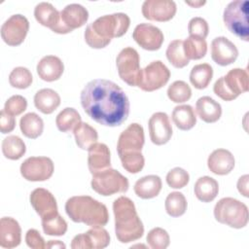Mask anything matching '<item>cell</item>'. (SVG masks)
I'll use <instances>...</instances> for the list:
<instances>
[{"instance_id": "1", "label": "cell", "mask_w": 249, "mask_h": 249, "mask_svg": "<svg viewBox=\"0 0 249 249\" xmlns=\"http://www.w3.org/2000/svg\"><path fill=\"white\" fill-rule=\"evenodd\" d=\"M80 98L86 114L102 125L118 126L128 117V97L124 89L112 81H89L82 89Z\"/></svg>"}, {"instance_id": "2", "label": "cell", "mask_w": 249, "mask_h": 249, "mask_svg": "<svg viewBox=\"0 0 249 249\" xmlns=\"http://www.w3.org/2000/svg\"><path fill=\"white\" fill-rule=\"evenodd\" d=\"M129 24L130 18L124 13L101 16L86 27L85 41L92 49H103L110 44L113 38L124 35Z\"/></svg>"}, {"instance_id": "3", "label": "cell", "mask_w": 249, "mask_h": 249, "mask_svg": "<svg viewBox=\"0 0 249 249\" xmlns=\"http://www.w3.org/2000/svg\"><path fill=\"white\" fill-rule=\"evenodd\" d=\"M115 233L121 243H129L142 237L144 226L140 220L133 201L124 196L114 200Z\"/></svg>"}, {"instance_id": "4", "label": "cell", "mask_w": 249, "mask_h": 249, "mask_svg": "<svg viewBox=\"0 0 249 249\" xmlns=\"http://www.w3.org/2000/svg\"><path fill=\"white\" fill-rule=\"evenodd\" d=\"M65 211L75 223H84L91 228L103 227L109 221L105 204L89 196H75L67 199Z\"/></svg>"}, {"instance_id": "5", "label": "cell", "mask_w": 249, "mask_h": 249, "mask_svg": "<svg viewBox=\"0 0 249 249\" xmlns=\"http://www.w3.org/2000/svg\"><path fill=\"white\" fill-rule=\"evenodd\" d=\"M216 221L233 229H242L249 220L248 207L233 197H223L214 206Z\"/></svg>"}, {"instance_id": "6", "label": "cell", "mask_w": 249, "mask_h": 249, "mask_svg": "<svg viewBox=\"0 0 249 249\" xmlns=\"http://www.w3.org/2000/svg\"><path fill=\"white\" fill-rule=\"evenodd\" d=\"M249 89V76L246 69L233 68L220 77L213 86L214 93L225 101H231Z\"/></svg>"}, {"instance_id": "7", "label": "cell", "mask_w": 249, "mask_h": 249, "mask_svg": "<svg viewBox=\"0 0 249 249\" xmlns=\"http://www.w3.org/2000/svg\"><path fill=\"white\" fill-rule=\"evenodd\" d=\"M248 6L247 0H234L226 6L223 14V20L229 31L245 42L249 41Z\"/></svg>"}, {"instance_id": "8", "label": "cell", "mask_w": 249, "mask_h": 249, "mask_svg": "<svg viewBox=\"0 0 249 249\" xmlns=\"http://www.w3.org/2000/svg\"><path fill=\"white\" fill-rule=\"evenodd\" d=\"M90 185L95 193L104 196L125 193L129 187L127 178L111 167L93 173Z\"/></svg>"}, {"instance_id": "9", "label": "cell", "mask_w": 249, "mask_h": 249, "mask_svg": "<svg viewBox=\"0 0 249 249\" xmlns=\"http://www.w3.org/2000/svg\"><path fill=\"white\" fill-rule=\"evenodd\" d=\"M116 65L120 78L131 87H138L142 69L140 68V56L132 47L124 48L116 58Z\"/></svg>"}, {"instance_id": "10", "label": "cell", "mask_w": 249, "mask_h": 249, "mask_svg": "<svg viewBox=\"0 0 249 249\" xmlns=\"http://www.w3.org/2000/svg\"><path fill=\"white\" fill-rule=\"evenodd\" d=\"M170 71L160 60H155L142 69V75L138 87L144 91L157 90L167 84Z\"/></svg>"}, {"instance_id": "11", "label": "cell", "mask_w": 249, "mask_h": 249, "mask_svg": "<svg viewBox=\"0 0 249 249\" xmlns=\"http://www.w3.org/2000/svg\"><path fill=\"white\" fill-rule=\"evenodd\" d=\"M54 165L48 157H30L20 165L21 176L31 182L46 181L53 176Z\"/></svg>"}, {"instance_id": "12", "label": "cell", "mask_w": 249, "mask_h": 249, "mask_svg": "<svg viewBox=\"0 0 249 249\" xmlns=\"http://www.w3.org/2000/svg\"><path fill=\"white\" fill-rule=\"evenodd\" d=\"M29 30L28 19L19 14L11 16L1 26V37L9 46L20 45Z\"/></svg>"}, {"instance_id": "13", "label": "cell", "mask_w": 249, "mask_h": 249, "mask_svg": "<svg viewBox=\"0 0 249 249\" xmlns=\"http://www.w3.org/2000/svg\"><path fill=\"white\" fill-rule=\"evenodd\" d=\"M145 142L144 129L137 123L130 124L119 136L117 152L119 157L141 152Z\"/></svg>"}, {"instance_id": "14", "label": "cell", "mask_w": 249, "mask_h": 249, "mask_svg": "<svg viewBox=\"0 0 249 249\" xmlns=\"http://www.w3.org/2000/svg\"><path fill=\"white\" fill-rule=\"evenodd\" d=\"M34 17L43 26L49 27L57 34H67L72 32L61 21L60 12H58L51 3L40 2L34 8Z\"/></svg>"}, {"instance_id": "15", "label": "cell", "mask_w": 249, "mask_h": 249, "mask_svg": "<svg viewBox=\"0 0 249 249\" xmlns=\"http://www.w3.org/2000/svg\"><path fill=\"white\" fill-rule=\"evenodd\" d=\"M110 243V234L102 227H93L87 232L74 236L72 249H103Z\"/></svg>"}, {"instance_id": "16", "label": "cell", "mask_w": 249, "mask_h": 249, "mask_svg": "<svg viewBox=\"0 0 249 249\" xmlns=\"http://www.w3.org/2000/svg\"><path fill=\"white\" fill-rule=\"evenodd\" d=\"M132 38L142 49L147 51H158L164 40L163 33L159 27L145 22L135 26Z\"/></svg>"}, {"instance_id": "17", "label": "cell", "mask_w": 249, "mask_h": 249, "mask_svg": "<svg viewBox=\"0 0 249 249\" xmlns=\"http://www.w3.org/2000/svg\"><path fill=\"white\" fill-rule=\"evenodd\" d=\"M176 11V3L172 0H145L141 8L145 18L160 22L173 18Z\"/></svg>"}, {"instance_id": "18", "label": "cell", "mask_w": 249, "mask_h": 249, "mask_svg": "<svg viewBox=\"0 0 249 249\" xmlns=\"http://www.w3.org/2000/svg\"><path fill=\"white\" fill-rule=\"evenodd\" d=\"M148 127L150 139L155 145L166 144L172 136V126L166 113H154L149 119Z\"/></svg>"}, {"instance_id": "19", "label": "cell", "mask_w": 249, "mask_h": 249, "mask_svg": "<svg viewBox=\"0 0 249 249\" xmlns=\"http://www.w3.org/2000/svg\"><path fill=\"white\" fill-rule=\"evenodd\" d=\"M238 56L236 46L225 36H219L211 42V57L215 63L227 66L233 63Z\"/></svg>"}, {"instance_id": "20", "label": "cell", "mask_w": 249, "mask_h": 249, "mask_svg": "<svg viewBox=\"0 0 249 249\" xmlns=\"http://www.w3.org/2000/svg\"><path fill=\"white\" fill-rule=\"evenodd\" d=\"M29 199L32 207L41 217V220L54 216L58 213L55 197L50 191L44 188L33 190Z\"/></svg>"}, {"instance_id": "21", "label": "cell", "mask_w": 249, "mask_h": 249, "mask_svg": "<svg viewBox=\"0 0 249 249\" xmlns=\"http://www.w3.org/2000/svg\"><path fill=\"white\" fill-rule=\"evenodd\" d=\"M21 241V229L18 222L12 217H3L0 220V246L12 249Z\"/></svg>"}, {"instance_id": "22", "label": "cell", "mask_w": 249, "mask_h": 249, "mask_svg": "<svg viewBox=\"0 0 249 249\" xmlns=\"http://www.w3.org/2000/svg\"><path fill=\"white\" fill-rule=\"evenodd\" d=\"M234 157L227 149L214 150L207 159L209 170L216 175H227L234 167Z\"/></svg>"}, {"instance_id": "23", "label": "cell", "mask_w": 249, "mask_h": 249, "mask_svg": "<svg viewBox=\"0 0 249 249\" xmlns=\"http://www.w3.org/2000/svg\"><path fill=\"white\" fill-rule=\"evenodd\" d=\"M88 151V166L91 174L111 166V154L106 144L96 142Z\"/></svg>"}, {"instance_id": "24", "label": "cell", "mask_w": 249, "mask_h": 249, "mask_svg": "<svg viewBox=\"0 0 249 249\" xmlns=\"http://www.w3.org/2000/svg\"><path fill=\"white\" fill-rule=\"evenodd\" d=\"M37 74L46 82H53L58 80L64 71L62 60L55 55L43 56L37 63Z\"/></svg>"}, {"instance_id": "25", "label": "cell", "mask_w": 249, "mask_h": 249, "mask_svg": "<svg viewBox=\"0 0 249 249\" xmlns=\"http://www.w3.org/2000/svg\"><path fill=\"white\" fill-rule=\"evenodd\" d=\"M62 23L71 31L83 26L89 19L88 10L81 4L72 3L60 12Z\"/></svg>"}, {"instance_id": "26", "label": "cell", "mask_w": 249, "mask_h": 249, "mask_svg": "<svg viewBox=\"0 0 249 249\" xmlns=\"http://www.w3.org/2000/svg\"><path fill=\"white\" fill-rule=\"evenodd\" d=\"M196 112L203 122L212 124L221 118L222 107L210 96H202L196 102Z\"/></svg>"}, {"instance_id": "27", "label": "cell", "mask_w": 249, "mask_h": 249, "mask_svg": "<svg viewBox=\"0 0 249 249\" xmlns=\"http://www.w3.org/2000/svg\"><path fill=\"white\" fill-rule=\"evenodd\" d=\"M161 179L158 175H146L138 179L134 184L135 195L143 199L156 197L161 190Z\"/></svg>"}, {"instance_id": "28", "label": "cell", "mask_w": 249, "mask_h": 249, "mask_svg": "<svg viewBox=\"0 0 249 249\" xmlns=\"http://www.w3.org/2000/svg\"><path fill=\"white\" fill-rule=\"evenodd\" d=\"M34 105L43 114H52L60 105V96L52 89H42L34 95Z\"/></svg>"}, {"instance_id": "29", "label": "cell", "mask_w": 249, "mask_h": 249, "mask_svg": "<svg viewBox=\"0 0 249 249\" xmlns=\"http://www.w3.org/2000/svg\"><path fill=\"white\" fill-rule=\"evenodd\" d=\"M194 192L198 200L202 202H210L215 199L219 193V184L210 176H202L195 183Z\"/></svg>"}, {"instance_id": "30", "label": "cell", "mask_w": 249, "mask_h": 249, "mask_svg": "<svg viewBox=\"0 0 249 249\" xmlns=\"http://www.w3.org/2000/svg\"><path fill=\"white\" fill-rule=\"evenodd\" d=\"M171 119L174 124L181 130H190L196 124L195 110L188 104L176 106L172 111Z\"/></svg>"}, {"instance_id": "31", "label": "cell", "mask_w": 249, "mask_h": 249, "mask_svg": "<svg viewBox=\"0 0 249 249\" xmlns=\"http://www.w3.org/2000/svg\"><path fill=\"white\" fill-rule=\"evenodd\" d=\"M21 133L30 139L38 138L44 130V122L36 113L30 112L23 115L19 121Z\"/></svg>"}, {"instance_id": "32", "label": "cell", "mask_w": 249, "mask_h": 249, "mask_svg": "<svg viewBox=\"0 0 249 249\" xmlns=\"http://www.w3.org/2000/svg\"><path fill=\"white\" fill-rule=\"evenodd\" d=\"M76 144L82 150H89L97 142L98 133L94 127L88 123L81 122L73 130Z\"/></svg>"}, {"instance_id": "33", "label": "cell", "mask_w": 249, "mask_h": 249, "mask_svg": "<svg viewBox=\"0 0 249 249\" xmlns=\"http://www.w3.org/2000/svg\"><path fill=\"white\" fill-rule=\"evenodd\" d=\"M213 77V68L208 63L195 65L190 73V82L197 89L207 88Z\"/></svg>"}, {"instance_id": "34", "label": "cell", "mask_w": 249, "mask_h": 249, "mask_svg": "<svg viewBox=\"0 0 249 249\" xmlns=\"http://www.w3.org/2000/svg\"><path fill=\"white\" fill-rule=\"evenodd\" d=\"M183 50L189 60H197L205 56L207 53V43L203 38L189 36L183 41Z\"/></svg>"}, {"instance_id": "35", "label": "cell", "mask_w": 249, "mask_h": 249, "mask_svg": "<svg viewBox=\"0 0 249 249\" xmlns=\"http://www.w3.org/2000/svg\"><path fill=\"white\" fill-rule=\"evenodd\" d=\"M26 152V146L23 140L17 135H9L2 141V153L5 158L17 160Z\"/></svg>"}, {"instance_id": "36", "label": "cell", "mask_w": 249, "mask_h": 249, "mask_svg": "<svg viewBox=\"0 0 249 249\" xmlns=\"http://www.w3.org/2000/svg\"><path fill=\"white\" fill-rule=\"evenodd\" d=\"M81 122L82 119L79 112L72 107L64 108L55 118V124L58 130L62 132L73 131Z\"/></svg>"}, {"instance_id": "37", "label": "cell", "mask_w": 249, "mask_h": 249, "mask_svg": "<svg viewBox=\"0 0 249 249\" xmlns=\"http://www.w3.org/2000/svg\"><path fill=\"white\" fill-rule=\"evenodd\" d=\"M187 206V199L185 196L180 192H172L165 198V211L171 217L176 218L185 214Z\"/></svg>"}, {"instance_id": "38", "label": "cell", "mask_w": 249, "mask_h": 249, "mask_svg": "<svg viewBox=\"0 0 249 249\" xmlns=\"http://www.w3.org/2000/svg\"><path fill=\"white\" fill-rule=\"evenodd\" d=\"M166 58L175 68H183L187 66L190 60L186 57L183 50V41L176 39L169 43L166 52Z\"/></svg>"}, {"instance_id": "39", "label": "cell", "mask_w": 249, "mask_h": 249, "mask_svg": "<svg viewBox=\"0 0 249 249\" xmlns=\"http://www.w3.org/2000/svg\"><path fill=\"white\" fill-rule=\"evenodd\" d=\"M42 228L47 235H63L67 231V222L57 213L54 216L42 219Z\"/></svg>"}, {"instance_id": "40", "label": "cell", "mask_w": 249, "mask_h": 249, "mask_svg": "<svg viewBox=\"0 0 249 249\" xmlns=\"http://www.w3.org/2000/svg\"><path fill=\"white\" fill-rule=\"evenodd\" d=\"M167 96L172 102L183 103L191 98L192 89L186 82L178 80L168 87Z\"/></svg>"}, {"instance_id": "41", "label": "cell", "mask_w": 249, "mask_h": 249, "mask_svg": "<svg viewBox=\"0 0 249 249\" xmlns=\"http://www.w3.org/2000/svg\"><path fill=\"white\" fill-rule=\"evenodd\" d=\"M33 81L31 72L22 66L14 68L9 75V83L13 88L23 89H27Z\"/></svg>"}, {"instance_id": "42", "label": "cell", "mask_w": 249, "mask_h": 249, "mask_svg": "<svg viewBox=\"0 0 249 249\" xmlns=\"http://www.w3.org/2000/svg\"><path fill=\"white\" fill-rule=\"evenodd\" d=\"M148 245L152 249H165L170 243V237L168 232L162 228L152 229L146 237Z\"/></svg>"}, {"instance_id": "43", "label": "cell", "mask_w": 249, "mask_h": 249, "mask_svg": "<svg viewBox=\"0 0 249 249\" xmlns=\"http://www.w3.org/2000/svg\"><path fill=\"white\" fill-rule=\"evenodd\" d=\"M123 167L129 173L136 174L142 170L145 164V159L141 152L124 155L120 157Z\"/></svg>"}, {"instance_id": "44", "label": "cell", "mask_w": 249, "mask_h": 249, "mask_svg": "<svg viewBox=\"0 0 249 249\" xmlns=\"http://www.w3.org/2000/svg\"><path fill=\"white\" fill-rule=\"evenodd\" d=\"M166 183L173 189H182L190 181L189 173L182 167H174L166 174Z\"/></svg>"}, {"instance_id": "45", "label": "cell", "mask_w": 249, "mask_h": 249, "mask_svg": "<svg viewBox=\"0 0 249 249\" xmlns=\"http://www.w3.org/2000/svg\"><path fill=\"white\" fill-rule=\"evenodd\" d=\"M27 108V100L25 97L19 94H16L11 96L7 99L4 105V110L12 115V116H18L23 113Z\"/></svg>"}, {"instance_id": "46", "label": "cell", "mask_w": 249, "mask_h": 249, "mask_svg": "<svg viewBox=\"0 0 249 249\" xmlns=\"http://www.w3.org/2000/svg\"><path fill=\"white\" fill-rule=\"evenodd\" d=\"M188 31L190 36H196L205 39L209 32V26L204 18L195 17L191 18L188 23Z\"/></svg>"}, {"instance_id": "47", "label": "cell", "mask_w": 249, "mask_h": 249, "mask_svg": "<svg viewBox=\"0 0 249 249\" xmlns=\"http://www.w3.org/2000/svg\"><path fill=\"white\" fill-rule=\"evenodd\" d=\"M25 242L28 247L33 249H43L46 248V243L44 238L41 236L40 232L35 229H30L25 234Z\"/></svg>"}, {"instance_id": "48", "label": "cell", "mask_w": 249, "mask_h": 249, "mask_svg": "<svg viewBox=\"0 0 249 249\" xmlns=\"http://www.w3.org/2000/svg\"><path fill=\"white\" fill-rule=\"evenodd\" d=\"M16 126V119L14 116L8 114L4 109L0 112V130L2 133H9L14 130Z\"/></svg>"}, {"instance_id": "49", "label": "cell", "mask_w": 249, "mask_h": 249, "mask_svg": "<svg viewBox=\"0 0 249 249\" xmlns=\"http://www.w3.org/2000/svg\"><path fill=\"white\" fill-rule=\"evenodd\" d=\"M248 181H249V176L247 174L239 177V179L237 181V190L245 197H248V196H249L248 195Z\"/></svg>"}, {"instance_id": "50", "label": "cell", "mask_w": 249, "mask_h": 249, "mask_svg": "<svg viewBox=\"0 0 249 249\" xmlns=\"http://www.w3.org/2000/svg\"><path fill=\"white\" fill-rule=\"evenodd\" d=\"M65 244L59 240H49L46 243V248H65Z\"/></svg>"}, {"instance_id": "51", "label": "cell", "mask_w": 249, "mask_h": 249, "mask_svg": "<svg viewBox=\"0 0 249 249\" xmlns=\"http://www.w3.org/2000/svg\"><path fill=\"white\" fill-rule=\"evenodd\" d=\"M185 3L194 8H199L200 6H203L206 2L205 1H185Z\"/></svg>"}]
</instances>
